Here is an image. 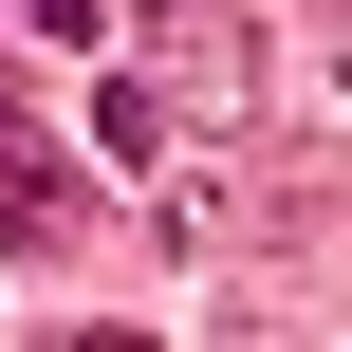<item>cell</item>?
<instances>
[{
  "label": "cell",
  "mask_w": 352,
  "mask_h": 352,
  "mask_svg": "<svg viewBox=\"0 0 352 352\" xmlns=\"http://www.w3.org/2000/svg\"><path fill=\"white\" fill-rule=\"evenodd\" d=\"M130 204H148V241H167V260H241V241L278 223V186H260V148H204V130H186L167 167H130Z\"/></svg>",
  "instance_id": "obj_1"
},
{
  "label": "cell",
  "mask_w": 352,
  "mask_h": 352,
  "mask_svg": "<svg viewBox=\"0 0 352 352\" xmlns=\"http://www.w3.org/2000/svg\"><path fill=\"white\" fill-rule=\"evenodd\" d=\"M148 74H167V111H186V130H241V111L278 93V56H260V19H241V0H186V19L148 37Z\"/></svg>",
  "instance_id": "obj_2"
},
{
  "label": "cell",
  "mask_w": 352,
  "mask_h": 352,
  "mask_svg": "<svg viewBox=\"0 0 352 352\" xmlns=\"http://www.w3.org/2000/svg\"><path fill=\"white\" fill-rule=\"evenodd\" d=\"M0 241H56V148H37L19 93H0Z\"/></svg>",
  "instance_id": "obj_3"
},
{
  "label": "cell",
  "mask_w": 352,
  "mask_h": 352,
  "mask_svg": "<svg viewBox=\"0 0 352 352\" xmlns=\"http://www.w3.org/2000/svg\"><path fill=\"white\" fill-rule=\"evenodd\" d=\"M297 130H352V19L316 37V56H297Z\"/></svg>",
  "instance_id": "obj_4"
}]
</instances>
